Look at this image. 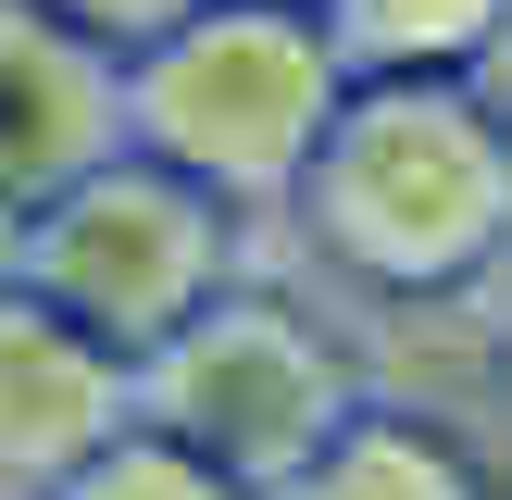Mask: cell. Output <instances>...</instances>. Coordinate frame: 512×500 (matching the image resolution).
<instances>
[{
	"label": "cell",
	"mask_w": 512,
	"mask_h": 500,
	"mask_svg": "<svg viewBox=\"0 0 512 500\" xmlns=\"http://www.w3.org/2000/svg\"><path fill=\"white\" fill-rule=\"evenodd\" d=\"M338 75H488L512 0H313Z\"/></svg>",
	"instance_id": "ba28073f"
},
{
	"label": "cell",
	"mask_w": 512,
	"mask_h": 500,
	"mask_svg": "<svg viewBox=\"0 0 512 500\" xmlns=\"http://www.w3.org/2000/svg\"><path fill=\"white\" fill-rule=\"evenodd\" d=\"M38 13H50V25H75V38H100V50L125 63L138 38H163V25H175V13H200V0H38Z\"/></svg>",
	"instance_id": "30bf717a"
},
{
	"label": "cell",
	"mask_w": 512,
	"mask_h": 500,
	"mask_svg": "<svg viewBox=\"0 0 512 500\" xmlns=\"http://www.w3.org/2000/svg\"><path fill=\"white\" fill-rule=\"evenodd\" d=\"M275 225L300 238V275L338 313L488 300L500 238H512L500 63L488 75H350Z\"/></svg>",
	"instance_id": "6da1fadb"
},
{
	"label": "cell",
	"mask_w": 512,
	"mask_h": 500,
	"mask_svg": "<svg viewBox=\"0 0 512 500\" xmlns=\"http://www.w3.org/2000/svg\"><path fill=\"white\" fill-rule=\"evenodd\" d=\"M125 138V75L100 38L50 25L38 0H0V225L38 213L63 175Z\"/></svg>",
	"instance_id": "8992f818"
},
{
	"label": "cell",
	"mask_w": 512,
	"mask_h": 500,
	"mask_svg": "<svg viewBox=\"0 0 512 500\" xmlns=\"http://www.w3.org/2000/svg\"><path fill=\"white\" fill-rule=\"evenodd\" d=\"M238 263H250V225L225 213L213 188H188L175 163L125 150V138L100 150L88 175H63L38 213L0 225V275H25L50 313H75L113 350H150L200 288H225Z\"/></svg>",
	"instance_id": "277c9868"
},
{
	"label": "cell",
	"mask_w": 512,
	"mask_h": 500,
	"mask_svg": "<svg viewBox=\"0 0 512 500\" xmlns=\"http://www.w3.org/2000/svg\"><path fill=\"white\" fill-rule=\"evenodd\" d=\"M263 500H500V488H488V438H475V413H450V400H400L388 375H375V388L313 438V463L275 475Z\"/></svg>",
	"instance_id": "52a82bcc"
},
{
	"label": "cell",
	"mask_w": 512,
	"mask_h": 500,
	"mask_svg": "<svg viewBox=\"0 0 512 500\" xmlns=\"http://www.w3.org/2000/svg\"><path fill=\"white\" fill-rule=\"evenodd\" d=\"M138 413V363L0 275V500H50L113 425Z\"/></svg>",
	"instance_id": "5b68a950"
},
{
	"label": "cell",
	"mask_w": 512,
	"mask_h": 500,
	"mask_svg": "<svg viewBox=\"0 0 512 500\" xmlns=\"http://www.w3.org/2000/svg\"><path fill=\"white\" fill-rule=\"evenodd\" d=\"M50 500H250V488H238V475H213L200 450H175L163 425H138V413H125V425H113V438H100V450H88V463H75Z\"/></svg>",
	"instance_id": "9c48e42d"
},
{
	"label": "cell",
	"mask_w": 512,
	"mask_h": 500,
	"mask_svg": "<svg viewBox=\"0 0 512 500\" xmlns=\"http://www.w3.org/2000/svg\"><path fill=\"white\" fill-rule=\"evenodd\" d=\"M138 363V425H163L175 450H200L213 475H238L250 500L275 475L313 463V438L375 388V350L313 275L238 263L225 288H200Z\"/></svg>",
	"instance_id": "7a4b0ae2"
},
{
	"label": "cell",
	"mask_w": 512,
	"mask_h": 500,
	"mask_svg": "<svg viewBox=\"0 0 512 500\" xmlns=\"http://www.w3.org/2000/svg\"><path fill=\"white\" fill-rule=\"evenodd\" d=\"M125 150L175 163L188 188H213L238 225H275L313 163L325 113H338V50H325L313 0H200L163 38L125 50Z\"/></svg>",
	"instance_id": "3957f363"
}]
</instances>
